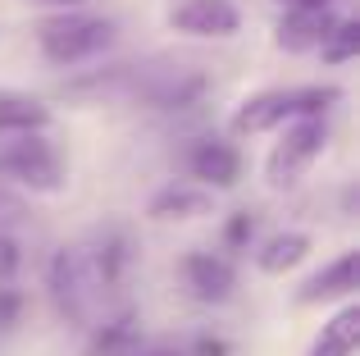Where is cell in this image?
Masks as SVG:
<instances>
[{
  "instance_id": "cell-1",
  "label": "cell",
  "mask_w": 360,
  "mask_h": 356,
  "mask_svg": "<svg viewBox=\"0 0 360 356\" xmlns=\"http://www.w3.org/2000/svg\"><path fill=\"white\" fill-rule=\"evenodd\" d=\"M37 42H41V55L51 64H82L115 42V23L110 18H91V14H60L41 23Z\"/></svg>"
},
{
  "instance_id": "cell-2",
  "label": "cell",
  "mask_w": 360,
  "mask_h": 356,
  "mask_svg": "<svg viewBox=\"0 0 360 356\" xmlns=\"http://www.w3.org/2000/svg\"><path fill=\"white\" fill-rule=\"evenodd\" d=\"M324 142H328L324 119H301V124H292L288 137H283V142L269 151V160H264V183H269L274 192L292 187L310 165H315V155L324 151Z\"/></svg>"
},
{
  "instance_id": "cell-3",
  "label": "cell",
  "mask_w": 360,
  "mask_h": 356,
  "mask_svg": "<svg viewBox=\"0 0 360 356\" xmlns=\"http://www.w3.org/2000/svg\"><path fill=\"white\" fill-rule=\"evenodd\" d=\"M0 174H5L9 183L32 187V192H60L64 187V165H60V155H55V146L41 142V137H32V133H23V142H14L0 155Z\"/></svg>"
},
{
  "instance_id": "cell-4",
  "label": "cell",
  "mask_w": 360,
  "mask_h": 356,
  "mask_svg": "<svg viewBox=\"0 0 360 356\" xmlns=\"http://www.w3.org/2000/svg\"><path fill=\"white\" fill-rule=\"evenodd\" d=\"M169 27L187 37H233L242 27V14L233 0H178L169 9Z\"/></svg>"
},
{
  "instance_id": "cell-5",
  "label": "cell",
  "mask_w": 360,
  "mask_h": 356,
  "mask_svg": "<svg viewBox=\"0 0 360 356\" xmlns=\"http://www.w3.org/2000/svg\"><path fill=\"white\" fill-rule=\"evenodd\" d=\"M297 119V91H260V96H246L233 115V133L238 137H260L274 128L292 124Z\"/></svg>"
},
{
  "instance_id": "cell-6",
  "label": "cell",
  "mask_w": 360,
  "mask_h": 356,
  "mask_svg": "<svg viewBox=\"0 0 360 356\" xmlns=\"http://www.w3.org/2000/svg\"><path fill=\"white\" fill-rule=\"evenodd\" d=\"M183 279L196 302H229L233 288H238V269L224 256H214V251H192L183 260Z\"/></svg>"
},
{
  "instance_id": "cell-7",
  "label": "cell",
  "mask_w": 360,
  "mask_h": 356,
  "mask_svg": "<svg viewBox=\"0 0 360 356\" xmlns=\"http://www.w3.org/2000/svg\"><path fill=\"white\" fill-rule=\"evenodd\" d=\"M360 288V251H342L333 265H324L315 279H306L297 293L301 306H315V302H333V297H352Z\"/></svg>"
},
{
  "instance_id": "cell-8",
  "label": "cell",
  "mask_w": 360,
  "mask_h": 356,
  "mask_svg": "<svg viewBox=\"0 0 360 356\" xmlns=\"http://www.w3.org/2000/svg\"><path fill=\"white\" fill-rule=\"evenodd\" d=\"M333 23H338L333 9H288L278 32H274V42H278L283 51H319V42L328 37Z\"/></svg>"
},
{
  "instance_id": "cell-9",
  "label": "cell",
  "mask_w": 360,
  "mask_h": 356,
  "mask_svg": "<svg viewBox=\"0 0 360 356\" xmlns=\"http://www.w3.org/2000/svg\"><path fill=\"white\" fill-rule=\"evenodd\" d=\"M192 174L201 178V183H210V187H233L238 174H242V160H238V151H233L229 142H201L192 151Z\"/></svg>"
},
{
  "instance_id": "cell-10",
  "label": "cell",
  "mask_w": 360,
  "mask_h": 356,
  "mask_svg": "<svg viewBox=\"0 0 360 356\" xmlns=\"http://www.w3.org/2000/svg\"><path fill=\"white\" fill-rule=\"evenodd\" d=\"M214 210V196L201 192V187H165V192L150 201V220L169 224V220H201V215Z\"/></svg>"
},
{
  "instance_id": "cell-11",
  "label": "cell",
  "mask_w": 360,
  "mask_h": 356,
  "mask_svg": "<svg viewBox=\"0 0 360 356\" xmlns=\"http://www.w3.org/2000/svg\"><path fill=\"white\" fill-rule=\"evenodd\" d=\"M356 348H360V306L347 302L342 311L324 324V333L315 338L310 356H356Z\"/></svg>"
},
{
  "instance_id": "cell-12",
  "label": "cell",
  "mask_w": 360,
  "mask_h": 356,
  "mask_svg": "<svg viewBox=\"0 0 360 356\" xmlns=\"http://www.w3.org/2000/svg\"><path fill=\"white\" fill-rule=\"evenodd\" d=\"M51 124V110L23 91H0V133H41Z\"/></svg>"
},
{
  "instance_id": "cell-13",
  "label": "cell",
  "mask_w": 360,
  "mask_h": 356,
  "mask_svg": "<svg viewBox=\"0 0 360 356\" xmlns=\"http://www.w3.org/2000/svg\"><path fill=\"white\" fill-rule=\"evenodd\" d=\"M51 288H55V302H60V315L69 320H82V269L73 251H60L51 265Z\"/></svg>"
},
{
  "instance_id": "cell-14",
  "label": "cell",
  "mask_w": 360,
  "mask_h": 356,
  "mask_svg": "<svg viewBox=\"0 0 360 356\" xmlns=\"http://www.w3.org/2000/svg\"><path fill=\"white\" fill-rule=\"evenodd\" d=\"M306 256H310V238L306 233H274V238L255 251V265H260L264 274H288V269L301 265Z\"/></svg>"
},
{
  "instance_id": "cell-15",
  "label": "cell",
  "mask_w": 360,
  "mask_h": 356,
  "mask_svg": "<svg viewBox=\"0 0 360 356\" xmlns=\"http://www.w3.org/2000/svg\"><path fill=\"white\" fill-rule=\"evenodd\" d=\"M319 55H324V64H347L360 55V23L356 18H338L333 27H328V37L319 42Z\"/></svg>"
},
{
  "instance_id": "cell-16",
  "label": "cell",
  "mask_w": 360,
  "mask_h": 356,
  "mask_svg": "<svg viewBox=\"0 0 360 356\" xmlns=\"http://www.w3.org/2000/svg\"><path fill=\"white\" fill-rule=\"evenodd\" d=\"M14 269H18V251H14V242L0 233V279H9Z\"/></svg>"
},
{
  "instance_id": "cell-17",
  "label": "cell",
  "mask_w": 360,
  "mask_h": 356,
  "mask_svg": "<svg viewBox=\"0 0 360 356\" xmlns=\"http://www.w3.org/2000/svg\"><path fill=\"white\" fill-rule=\"evenodd\" d=\"M278 5H288V9H333L338 0H278Z\"/></svg>"
},
{
  "instance_id": "cell-18",
  "label": "cell",
  "mask_w": 360,
  "mask_h": 356,
  "mask_svg": "<svg viewBox=\"0 0 360 356\" xmlns=\"http://www.w3.org/2000/svg\"><path fill=\"white\" fill-rule=\"evenodd\" d=\"M201 356H224V343H201Z\"/></svg>"
},
{
  "instance_id": "cell-19",
  "label": "cell",
  "mask_w": 360,
  "mask_h": 356,
  "mask_svg": "<svg viewBox=\"0 0 360 356\" xmlns=\"http://www.w3.org/2000/svg\"><path fill=\"white\" fill-rule=\"evenodd\" d=\"M41 5H82V0H41Z\"/></svg>"
},
{
  "instance_id": "cell-20",
  "label": "cell",
  "mask_w": 360,
  "mask_h": 356,
  "mask_svg": "<svg viewBox=\"0 0 360 356\" xmlns=\"http://www.w3.org/2000/svg\"><path fill=\"white\" fill-rule=\"evenodd\" d=\"M146 356H169V352H146Z\"/></svg>"
}]
</instances>
